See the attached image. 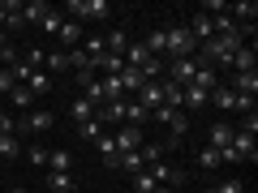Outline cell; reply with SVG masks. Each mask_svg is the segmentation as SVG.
I'll return each mask as SVG.
<instances>
[{
	"label": "cell",
	"instance_id": "1",
	"mask_svg": "<svg viewBox=\"0 0 258 193\" xmlns=\"http://www.w3.org/2000/svg\"><path fill=\"white\" fill-rule=\"evenodd\" d=\"M164 35H168V52H172V60H185V56L198 52V43H194V35L185 26H164Z\"/></svg>",
	"mask_w": 258,
	"mask_h": 193
},
{
	"label": "cell",
	"instance_id": "2",
	"mask_svg": "<svg viewBox=\"0 0 258 193\" xmlns=\"http://www.w3.org/2000/svg\"><path fill=\"white\" fill-rule=\"evenodd\" d=\"M224 155V163H241V159H249V163H254L258 159V150H254V138H249V133H232V142H228V150H220Z\"/></svg>",
	"mask_w": 258,
	"mask_h": 193
},
{
	"label": "cell",
	"instance_id": "3",
	"mask_svg": "<svg viewBox=\"0 0 258 193\" xmlns=\"http://www.w3.org/2000/svg\"><path fill=\"white\" fill-rule=\"evenodd\" d=\"M69 13H74V22L78 18L99 22V18H108V13H112V5H108V0H69Z\"/></svg>",
	"mask_w": 258,
	"mask_h": 193
},
{
	"label": "cell",
	"instance_id": "4",
	"mask_svg": "<svg viewBox=\"0 0 258 193\" xmlns=\"http://www.w3.org/2000/svg\"><path fill=\"white\" fill-rule=\"evenodd\" d=\"M112 142H116V150L125 155V150H142V129H134V125H116V133H112Z\"/></svg>",
	"mask_w": 258,
	"mask_h": 193
},
{
	"label": "cell",
	"instance_id": "5",
	"mask_svg": "<svg viewBox=\"0 0 258 193\" xmlns=\"http://www.w3.org/2000/svg\"><path fill=\"white\" fill-rule=\"evenodd\" d=\"M56 125V116L52 112H43V108H30L26 116L18 120V129H30V133H43V129H52Z\"/></svg>",
	"mask_w": 258,
	"mask_h": 193
},
{
	"label": "cell",
	"instance_id": "6",
	"mask_svg": "<svg viewBox=\"0 0 258 193\" xmlns=\"http://www.w3.org/2000/svg\"><path fill=\"white\" fill-rule=\"evenodd\" d=\"M147 172H151V180H155V184H185V172H181V167H172L168 159H164V163H151Z\"/></svg>",
	"mask_w": 258,
	"mask_h": 193
},
{
	"label": "cell",
	"instance_id": "7",
	"mask_svg": "<svg viewBox=\"0 0 258 193\" xmlns=\"http://www.w3.org/2000/svg\"><path fill=\"white\" fill-rule=\"evenodd\" d=\"M228 69H232V73H254V69H258V52H254V47H237L232 60H228Z\"/></svg>",
	"mask_w": 258,
	"mask_h": 193
},
{
	"label": "cell",
	"instance_id": "8",
	"mask_svg": "<svg viewBox=\"0 0 258 193\" xmlns=\"http://www.w3.org/2000/svg\"><path fill=\"white\" fill-rule=\"evenodd\" d=\"M194 73H198V60H194V56H185V60H172V69H168L172 86H176V82H181V86H189V82H194Z\"/></svg>",
	"mask_w": 258,
	"mask_h": 193
},
{
	"label": "cell",
	"instance_id": "9",
	"mask_svg": "<svg viewBox=\"0 0 258 193\" xmlns=\"http://www.w3.org/2000/svg\"><path fill=\"white\" fill-rule=\"evenodd\" d=\"M134 99H138L142 108H147V116H151V112H155L159 103H164V82H147L138 94H134Z\"/></svg>",
	"mask_w": 258,
	"mask_h": 193
},
{
	"label": "cell",
	"instance_id": "10",
	"mask_svg": "<svg viewBox=\"0 0 258 193\" xmlns=\"http://www.w3.org/2000/svg\"><path fill=\"white\" fill-rule=\"evenodd\" d=\"M228 18L237 22V26H254L258 5H254V0H237V5H228Z\"/></svg>",
	"mask_w": 258,
	"mask_h": 193
},
{
	"label": "cell",
	"instance_id": "11",
	"mask_svg": "<svg viewBox=\"0 0 258 193\" xmlns=\"http://www.w3.org/2000/svg\"><path fill=\"white\" fill-rule=\"evenodd\" d=\"M185 30H189V35H194V43H198V47H203L207 39L215 35V30H211V18H207V13H194V22H189V26H185Z\"/></svg>",
	"mask_w": 258,
	"mask_h": 193
},
{
	"label": "cell",
	"instance_id": "12",
	"mask_svg": "<svg viewBox=\"0 0 258 193\" xmlns=\"http://www.w3.org/2000/svg\"><path fill=\"white\" fill-rule=\"evenodd\" d=\"M207 103H211V94H207V90H198V86H181V108L198 112V108H207Z\"/></svg>",
	"mask_w": 258,
	"mask_h": 193
},
{
	"label": "cell",
	"instance_id": "13",
	"mask_svg": "<svg viewBox=\"0 0 258 193\" xmlns=\"http://www.w3.org/2000/svg\"><path fill=\"white\" fill-rule=\"evenodd\" d=\"M232 133H237V129H232L228 120H215V125H211V146H215V150H228Z\"/></svg>",
	"mask_w": 258,
	"mask_h": 193
},
{
	"label": "cell",
	"instance_id": "14",
	"mask_svg": "<svg viewBox=\"0 0 258 193\" xmlns=\"http://www.w3.org/2000/svg\"><path fill=\"white\" fill-rule=\"evenodd\" d=\"M189 86H198V90L211 94L215 86H224V82H215V69H211V64H198V73H194V82H189Z\"/></svg>",
	"mask_w": 258,
	"mask_h": 193
},
{
	"label": "cell",
	"instance_id": "15",
	"mask_svg": "<svg viewBox=\"0 0 258 193\" xmlns=\"http://www.w3.org/2000/svg\"><path fill=\"white\" fill-rule=\"evenodd\" d=\"M142 120H151V116H147V108H142L138 99H125V120H120V125H134V129H142Z\"/></svg>",
	"mask_w": 258,
	"mask_h": 193
},
{
	"label": "cell",
	"instance_id": "16",
	"mask_svg": "<svg viewBox=\"0 0 258 193\" xmlns=\"http://www.w3.org/2000/svg\"><path fill=\"white\" fill-rule=\"evenodd\" d=\"M95 146H99V155H103V167H116L120 163V150H116V142H112V133H103Z\"/></svg>",
	"mask_w": 258,
	"mask_h": 193
},
{
	"label": "cell",
	"instance_id": "17",
	"mask_svg": "<svg viewBox=\"0 0 258 193\" xmlns=\"http://www.w3.org/2000/svg\"><path fill=\"white\" fill-rule=\"evenodd\" d=\"M43 184H47L52 193H74V176H69V172H47Z\"/></svg>",
	"mask_w": 258,
	"mask_h": 193
},
{
	"label": "cell",
	"instance_id": "18",
	"mask_svg": "<svg viewBox=\"0 0 258 193\" xmlns=\"http://www.w3.org/2000/svg\"><path fill=\"white\" fill-rule=\"evenodd\" d=\"M56 39H60V47H78V43H82V30H78V22L64 18V26L56 30Z\"/></svg>",
	"mask_w": 258,
	"mask_h": 193
},
{
	"label": "cell",
	"instance_id": "19",
	"mask_svg": "<svg viewBox=\"0 0 258 193\" xmlns=\"http://www.w3.org/2000/svg\"><path fill=\"white\" fill-rule=\"evenodd\" d=\"M138 155H142V163H164V155H168V146H164V142H142V150H138Z\"/></svg>",
	"mask_w": 258,
	"mask_h": 193
},
{
	"label": "cell",
	"instance_id": "20",
	"mask_svg": "<svg viewBox=\"0 0 258 193\" xmlns=\"http://www.w3.org/2000/svg\"><path fill=\"white\" fill-rule=\"evenodd\" d=\"M99 86H103V103H120V99H125L120 77H99Z\"/></svg>",
	"mask_w": 258,
	"mask_h": 193
},
{
	"label": "cell",
	"instance_id": "21",
	"mask_svg": "<svg viewBox=\"0 0 258 193\" xmlns=\"http://www.w3.org/2000/svg\"><path fill=\"white\" fill-rule=\"evenodd\" d=\"M125 47H129V35H125V30H112V35H103V52H112V56H120V52H125Z\"/></svg>",
	"mask_w": 258,
	"mask_h": 193
},
{
	"label": "cell",
	"instance_id": "22",
	"mask_svg": "<svg viewBox=\"0 0 258 193\" xmlns=\"http://www.w3.org/2000/svg\"><path fill=\"white\" fill-rule=\"evenodd\" d=\"M211 103H215L220 112H237V94H232L228 86H215V90H211Z\"/></svg>",
	"mask_w": 258,
	"mask_h": 193
},
{
	"label": "cell",
	"instance_id": "23",
	"mask_svg": "<svg viewBox=\"0 0 258 193\" xmlns=\"http://www.w3.org/2000/svg\"><path fill=\"white\" fill-rule=\"evenodd\" d=\"M52 86H56V82H52V77L43 73V69H35V73L26 77V90H30V94H47V90H52Z\"/></svg>",
	"mask_w": 258,
	"mask_h": 193
},
{
	"label": "cell",
	"instance_id": "24",
	"mask_svg": "<svg viewBox=\"0 0 258 193\" xmlns=\"http://www.w3.org/2000/svg\"><path fill=\"white\" fill-rule=\"evenodd\" d=\"M69 167H74L69 150H47V172H69Z\"/></svg>",
	"mask_w": 258,
	"mask_h": 193
},
{
	"label": "cell",
	"instance_id": "25",
	"mask_svg": "<svg viewBox=\"0 0 258 193\" xmlns=\"http://www.w3.org/2000/svg\"><path fill=\"white\" fill-rule=\"evenodd\" d=\"M116 167H120V172H129V176H138V172H142V167H147V163H142V155H138V150H125Z\"/></svg>",
	"mask_w": 258,
	"mask_h": 193
},
{
	"label": "cell",
	"instance_id": "26",
	"mask_svg": "<svg viewBox=\"0 0 258 193\" xmlns=\"http://www.w3.org/2000/svg\"><path fill=\"white\" fill-rule=\"evenodd\" d=\"M47 9H52V5H43V0H30V5H22V22H43Z\"/></svg>",
	"mask_w": 258,
	"mask_h": 193
},
{
	"label": "cell",
	"instance_id": "27",
	"mask_svg": "<svg viewBox=\"0 0 258 193\" xmlns=\"http://www.w3.org/2000/svg\"><path fill=\"white\" fill-rule=\"evenodd\" d=\"M43 60H47V77L60 73V69H69V52H47Z\"/></svg>",
	"mask_w": 258,
	"mask_h": 193
},
{
	"label": "cell",
	"instance_id": "28",
	"mask_svg": "<svg viewBox=\"0 0 258 193\" xmlns=\"http://www.w3.org/2000/svg\"><path fill=\"white\" fill-rule=\"evenodd\" d=\"M22 150H26V146H18V138H13V133H0V155H5V159H18Z\"/></svg>",
	"mask_w": 258,
	"mask_h": 193
},
{
	"label": "cell",
	"instance_id": "29",
	"mask_svg": "<svg viewBox=\"0 0 258 193\" xmlns=\"http://www.w3.org/2000/svg\"><path fill=\"white\" fill-rule=\"evenodd\" d=\"M142 47H147L151 56H155V52H168V35H164V26H159V30H151V39H147Z\"/></svg>",
	"mask_w": 258,
	"mask_h": 193
},
{
	"label": "cell",
	"instance_id": "30",
	"mask_svg": "<svg viewBox=\"0 0 258 193\" xmlns=\"http://www.w3.org/2000/svg\"><path fill=\"white\" fill-rule=\"evenodd\" d=\"M9 103H13V108H26V112H30V103H35V94H30L26 86H13V90H9Z\"/></svg>",
	"mask_w": 258,
	"mask_h": 193
},
{
	"label": "cell",
	"instance_id": "31",
	"mask_svg": "<svg viewBox=\"0 0 258 193\" xmlns=\"http://www.w3.org/2000/svg\"><path fill=\"white\" fill-rule=\"evenodd\" d=\"M82 52L91 56V60H99V56H103V35H86L82 39Z\"/></svg>",
	"mask_w": 258,
	"mask_h": 193
},
{
	"label": "cell",
	"instance_id": "32",
	"mask_svg": "<svg viewBox=\"0 0 258 193\" xmlns=\"http://www.w3.org/2000/svg\"><path fill=\"white\" fill-rule=\"evenodd\" d=\"M103 129H108V125L95 116V120H86V125H82V138H86V142H99V138H103Z\"/></svg>",
	"mask_w": 258,
	"mask_h": 193
},
{
	"label": "cell",
	"instance_id": "33",
	"mask_svg": "<svg viewBox=\"0 0 258 193\" xmlns=\"http://www.w3.org/2000/svg\"><path fill=\"white\" fill-rule=\"evenodd\" d=\"M39 26H43L47 35H56V30L64 26V13H56V9H47V13H43V22H39Z\"/></svg>",
	"mask_w": 258,
	"mask_h": 193
},
{
	"label": "cell",
	"instance_id": "34",
	"mask_svg": "<svg viewBox=\"0 0 258 193\" xmlns=\"http://www.w3.org/2000/svg\"><path fill=\"white\" fill-rule=\"evenodd\" d=\"M220 163H224V155H220L215 146H207L203 155H198V167H207V172H211V167H220Z\"/></svg>",
	"mask_w": 258,
	"mask_h": 193
},
{
	"label": "cell",
	"instance_id": "35",
	"mask_svg": "<svg viewBox=\"0 0 258 193\" xmlns=\"http://www.w3.org/2000/svg\"><path fill=\"white\" fill-rule=\"evenodd\" d=\"M74 116H78V125H86V120H95V108L86 99H74Z\"/></svg>",
	"mask_w": 258,
	"mask_h": 193
},
{
	"label": "cell",
	"instance_id": "36",
	"mask_svg": "<svg viewBox=\"0 0 258 193\" xmlns=\"http://www.w3.org/2000/svg\"><path fill=\"white\" fill-rule=\"evenodd\" d=\"M30 73H35V69H30L26 60H18V64H9V77H13V86H18V82H26Z\"/></svg>",
	"mask_w": 258,
	"mask_h": 193
},
{
	"label": "cell",
	"instance_id": "37",
	"mask_svg": "<svg viewBox=\"0 0 258 193\" xmlns=\"http://www.w3.org/2000/svg\"><path fill=\"white\" fill-rule=\"evenodd\" d=\"M43 56H47V47H26V56H22V60H26L30 69H43Z\"/></svg>",
	"mask_w": 258,
	"mask_h": 193
},
{
	"label": "cell",
	"instance_id": "38",
	"mask_svg": "<svg viewBox=\"0 0 258 193\" xmlns=\"http://www.w3.org/2000/svg\"><path fill=\"white\" fill-rule=\"evenodd\" d=\"M151 189H155V180H151V172L142 167V172L134 176V193H151Z\"/></svg>",
	"mask_w": 258,
	"mask_h": 193
},
{
	"label": "cell",
	"instance_id": "39",
	"mask_svg": "<svg viewBox=\"0 0 258 193\" xmlns=\"http://www.w3.org/2000/svg\"><path fill=\"white\" fill-rule=\"evenodd\" d=\"M22 155H26L30 163H35V167H47V150H43V146H26Z\"/></svg>",
	"mask_w": 258,
	"mask_h": 193
},
{
	"label": "cell",
	"instance_id": "40",
	"mask_svg": "<svg viewBox=\"0 0 258 193\" xmlns=\"http://www.w3.org/2000/svg\"><path fill=\"white\" fill-rule=\"evenodd\" d=\"M215 193H245V180H237V176H232V180L215 184Z\"/></svg>",
	"mask_w": 258,
	"mask_h": 193
},
{
	"label": "cell",
	"instance_id": "41",
	"mask_svg": "<svg viewBox=\"0 0 258 193\" xmlns=\"http://www.w3.org/2000/svg\"><path fill=\"white\" fill-rule=\"evenodd\" d=\"M172 116H176V112H172V108H168V103H159V108H155V112H151V120H159V125H168V120H172Z\"/></svg>",
	"mask_w": 258,
	"mask_h": 193
},
{
	"label": "cell",
	"instance_id": "42",
	"mask_svg": "<svg viewBox=\"0 0 258 193\" xmlns=\"http://www.w3.org/2000/svg\"><path fill=\"white\" fill-rule=\"evenodd\" d=\"M151 193H172V189H168V184H155V189H151Z\"/></svg>",
	"mask_w": 258,
	"mask_h": 193
},
{
	"label": "cell",
	"instance_id": "43",
	"mask_svg": "<svg viewBox=\"0 0 258 193\" xmlns=\"http://www.w3.org/2000/svg\"><path fill=\"white\" fill-rule=\"evenodd\" d=\"M0 116H5V99H0Z\"/></svg>",
	"mask_w": 258,
	"mask_h": 193
},
{
	"label": "cell",
	"instance_id": "44",
	"mask_svg": "<svg viewBox=\"0 0 258 193\" xmlns=\"http://www.w3.org/2000/svg\"><path fill=\"white\" fill-rule=\"evenodd\" d=\"M9 193H26V189H9Z\"/></svg>",
	"mask_w": 258,
	"mask_h": 193
},
{
	"label": "cell",
	"instance_id": "45",
	"mask_svg": "<svg viewBox=\"0 0 258 193\" xmlns=\"http://www.w3.org/2000/svg\"><path fill=\"white\" fill-rule=\"evenodd\" d=\"M203 193H215V189H203Z\"/></svg>",
	"mask_w": 258,
	"mask_h": 193
},
{
	"label": "cell",
	"instance_id": "46",
	"mask_svg": "<svg viewBox=\"0 0 258 193\" xmlns=\"http://www.w3.org/2000/svg\"><path fill=\"white\" fill-rule=\"evenodd\" d=\"M74 193H78V189H74Z\"/></svg>",
	"mask_w": 258,
	"mask_h": 193
}]
</instances>
